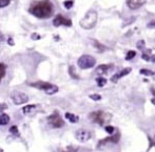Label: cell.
I'll return each instance as SVG.
<instances>
[{
  "label": "cell",
  "instance_id": "6da1fadb",
  "mask_svg": "<svg viewBox=\"0 0 155 152\" xmlns=\"http://www.w3.org/2000/svg\"><path fill=\"white\" fill-rule=\"evenodd\" d=\"M29 13L39 19H47L54 13V5L50 0H39L32 3Z\"/></svg>",
  "mask_w": 155,
  "mask_h": 152
},
{
  "label": "cell",
  "instance_id": "7a4b0ae2",
  "mask_svg": "<svg viewBox=\"0 0 155 152\" xmlns=\"http://www.w3.org/2000/svg\"><path fill=\"white\" fill-rule=\"evenodd\" d=\"M97 19H98V15L94 10H91L88 13L85 14V16L80 20V26L85 29H91L96 25Z\"/></svg>",
  "mask_w": 155,
  "mask_h": 152
},
{
  "label": "cell",
  "instance_id": "3957f363",
  "mask_svg": "<svg viewBox=\"0 0 155 152\" xmlns=\"http://www.w3.org/2000/svg\"><path fill=\"white\" fill-rule=\"evenodd\" d=\"M30 86L35 87V88L39 89V90H43L49 95H55V93H58V90H59L58 86L49 83V82H43V81H38V82H35V83H30Z\"/></svg>",
  "mask_w": 155,
  "mask_h": 152
},
{
  "label": "cell",
  "instance_id": "277c9868",
  "mask_svg": "<svg viewBox=\"0 0 155 152\" xmlns=\"http://www.w3.org/2000/svg\"><path fill=\"white\" fill-rule=\"evenodd\" d=\"M112 117V115L108 112H105V111H93L89 115V119L93 122V123H96L98 125H103L106 124L107 122H109Z\"/></svg>",
  "mask_w": 155,
  "mask_h": 152
},
{
  "label": "cell",
  "instance_id": "5b68a950",
  "mask_svg": "<svg viewBox=\"0 0 155 152\" xmlns=\"http://www.w3.org/2000/svg\"><path fill=\"white\" fill-rule=\"evenodd\" d=\"M77 64L81 69H89L94 67V65L96 64V59L90 55H82L78 59Z\"/></svg>",
  "mask_w": 155,
  "mask_h": 152
},
{
  "label": "cell",
  "instance_id": "8992f818",
  "mask_svg": "<svg viewBox=\"0 0 155 152\" xmlns=\"http://www.w3.org/2000/svg\"><path fill=\"white\" fill-rule=\"evenodd\" d=\"M47 123L53 128H60L65 125V121H63L62 117H60L58 111H54L51 115L47 117Z\"/></svg>",
  "mask_w": 155,
  "mask_h": 152
},
{
  "label": "cell",
  "instance_id": "52a82bcc",
  "mask_svg": "<svg viewBox=\"0 0 155 152\" xmlns=\"http://www.w3.org/2000/svg\"><path fill=\"white\" fill-rule=\"evenodd\" d=\"M11 99L15 105H21V104H25L29 101V97L25 95L24 93L19 90H13L11 93Z\"/></svg>",
  "mask_w": 155,
  "mask_h": 152
},
{
  "label": "cell",
  "instance_id": "ba28073f",
  "mask_svg": "<svg viewBox=\"0 0 155 152\" xmlns=\"http://www.w3.org/2000/svg\"><path fill=\"white\" fill-rule=\"evenodd\" d=\"M53 24L54 26H60V25H65V26H71L72 25V21L70 19H67V18H65L62 15L58 14L56 17L54 18L53 20Z\"/></svg>",
  "mask_w": 155,
  "mask_h": 152
},
{
  "label": "cell",
  "instance_id": "9c48e42d",
  "mask_svg": "<svg viewBox=\"0 0 155 152\" xmlns=\"http://www.w3.org/2000/svg\"><path fill=\"white\" fill-rule=\"evenodd\" d=\"M75 135H76V139L78 140L79 142H81V143H85V142L89 141V140L91 139V133L85 129L77 130Z\"/></svg>",
  "mask_w": 155,
  "mask_h": 152
},
{
  "label": "cell",
  "instance_id": "30bf717a",
  "mask_svg": "<svg viewBox=\"0 0 155 152\" xmlns=\"http://www.w3.org/2000/svg\"><path fill=\"white\" fill-rule=\"evenodd\" d=\"M146 2L147 0H127V5L131 10H137L142 7Z\"/></svg>",
  "mask_w": 155,
  "mask_h": 152
},
{
  "label": "cell",
  "instance_id": "8fae6325",
  "mask_svg": "<svg viewBox=\"0 0 155 152\" xmlns=\"http://www.w3.org/2000/svg\"><path fill=\"white\" fill-rule=\"evenodd\" d=\"M111 68H112V64H102V65H99L97 67L96 70H95V73L98 76H102L108 73Z\"/></svg>",
  "mask_w": 155,
  "mask_h": 152
},
{
  "label": "cell",
  "instance_id": "7c38bea8",
  "mask_svg": "<svg viewBox=\"0 0 155 152\" xmlns=\"http://www.w3.org/2000/svg\"><path fill=\"white\" fill-rule=\"evenodd\" d=\"M131 70H132V69H131L130 67H127V68H124L122 71H119L118 73H116V75L113 76V77L111 78V81L114 82V83H115V82L118 81V80L120 79V78H122V77H125V76L129 75V73H131Z\"/></svg>",
  "mask_w": 155,
  "mask_h": 152
},
{
  "label": "cell",
  "instance_id": "4fadbf2b",
  "mask_svg": "<svg viewBox=\"0 0 155 152\" xmlns=\"http://www.w3.org/2000/svg\"><path fill=\"white\" fill-rule=\"evenodd\" d=\"M36 108H37V105H35V104H30V105H27L22 108V112L24 113V115H31V113H33L34 111L36 110Z\"/></svg>",
  "mask_w": 155,
  "mask_h": 152
},
{
  "label": "cell",
  "instance_id": "5bb4252c",
  "mask_svg": "<svg viewBox=\"0 0 155 152\" xmlns=\"http://www.w3.org/2000/svg\"><path fill=\"white\" fill-rule=\"evenodd\" d=\"M65 119H67V121H70L71 123H77V122L79 121V117H77L76 115H73V113L71 112L65 113Z\"/></svg>",
  "mask_w": 155,
  "mask_h": 152
},
{
  "label": "cell",
  "instance_id": "9a60e30c",
  "mask_svg": "<svg viewBox=\"0 0 155 152\" xmlns=\"http://www.w3.org/2000/svg\"><path fill=\"white\" fill-rule=\"evenodd\" d=\"M9 122H10V115H7V113H1V115H0V125L1 126L7 125Z\"/></svg>",
  "mask_w": 155,
  "mask_h": 152
},
{
  "label": "cell",
  "instance_id": "2e32d148",
  "mask_svg": "<svg viewBox=\"0 0 155 152\" xmlns=\"http://www.w3.org/2000/svg\"><path fill=\"white\" fill-rule=\"evenodd\" d=\"M93 45H94V47L99 51V53H102V51H105L107 48L105 45H102L101 43H99V42L96 41V40H93Z\"/></svg>",
  "mask_w": 155,
  "mask_h": 152
},
{
  "label": "cell",
  "instance_id": "e0dca14e",
  "mask_svg": "<svg viewBox=\"0 0 155 152\" xmlns=\"http://www.w3.org/2000/svg\"><path fill=\"white\" fill-rule=\"evenodd\" d=\"M78 151V147H75V146H67L65 149H59L57 152H77Z\"/></svg>",
  "mask_w": 155,
  "mask_h": 152
},
{
  "label": "cell",
  "instance_id": "ac0fdd59",
  "mask_svg": "<svg viewBox=\"0 0 155 152\" xmlns=\"http://www.w3.org/2000/svg\"><path fill=\"white\" fill-rule=\"evenodd\" d=\"M5 73H7V66H5V64L0 63V82L4 78Z\"/></svg>",
  "mask_w": 155,
  "mask_h": 152
},
{
  "label": "cell",
  "instance_id": "d6986e66",
  "mask_svg": "<svg viewBox=\"0 0 155 152\" xmlns=\"http://www.w3.org/2000/svg\"><path fill=\"white\" fill-rule=\"evenodd\" d=\"M96 82H97V85H98L99 87H103V86L107 84V79H105V78H102V77H99L96 79Z\"/></svg>",
  "mask_w": 155,
  "mask_h": 152
},
{
  "label": "cell",
  "instance_id": "ffe728a7",
  "mask_svg": "<svg viewBox=\"0 0 155 152\" xmlns=\"http://www.w3.org/2000/svg\"><path fill=\"white\" fill-rule=\"evenodd\" d=\"M69 73H70V76L73 78V79H79V77L76 75V73H75L74 66H70V68H69Z\"/></svg>",
  "mask_w": 155,
  "mask_h": 152
},
{
  "label": "cell",
  "instance_id": "44dd1931",
  "mask_svg": "<svg viewBox=\"0 0 155 152\" xmlns=\"http://www.w3.org/2000/svg\"><path fill=\"white\" fill-rule=\"evenodd\" d=\"M73 4H74V1H73V0H67V1L63 2V5H65V7L67 10H70L71 7H73Z\"/></svg>",
  "mask_w": 155,
  "mask_h": 152
},
{
  "label": "cell",
  "instance_id": "7402d4cb",
  "mask_svg": "<svg viewBox=\"0 0 155 152\" xmlns=\"http://www.w3.org/2000/svg\"><path fill=\"white\" fill-rule=\"evenodd\" d=\"M142 75H145V76H154L155 77V73H153V71H151V70H149V69H140V71H139Z\"/></svg>",
  "mask_w": 155,
  "mask_h": 152
},
{
  "label": "cell",
  "instance_id": "603a6c76",
  "mask_svg": "<svg viewBox=\"0 0 155 152\" xmlns=\"http://www.w3.org/2000/svg\"><path fill=\"white\" fill-rule=\"evenodd\" d=\"M136 56V51H128V54H127V56H126V60H131V59H133V58Z\"/></svg>",
  "mask_w": 155,
  "mask_h": 152
},
{
  "label": "cell",
  "instance_id": "cb8c5ba5",
  "mask_svg": "<svg viewBox=\"0 0 155 152\" xmlns=\"http://www.w3.org/2000/svg\"><path fill=\"white\" fill-rule=\"evenodd\" d=\"M10 132H11L12 134H14V135H19V131H18L17 126H12V127L10 128Z\"/></svg>",
  "mask_w": 155,
  "mask_h": 152
},
{
  "label": "cell",
  "instance_id": "d4e9b609",
  "mask_svg": "<svg viewBox=\"0 0 155 152\" xmlns=\"http://www.w3.org/2000/svg\"><path fill=\"white\" fill-rule=\"evenodd\" d=\"M12 0H0V7H7Z\"/></svg>",
  "mask_w": 155,
  "mask_h": 152
},
{
  "label": "cell",
  "instance_id": "484cf974",
  "mask_svg": "<svg viewBox=\"0 0 155 152\" xmlns=\"http://www.w3.org/2000/svg\"><path fill=\"white\" fill-rule=\"evenodd\" d=\"M90 99L94 100V101H99V100L101 99V95H96V93H94V95H90Z\"/></svg>",
  "mask_w": 155,
  "mask_h": 152
},
{
  "label": "cell",
  "instance_id": "4316f807",
  "mask_svg": "<svg viewBox=\"0 0 155 152\" xmlns=\"http://www.w3.org/2000/svg\"><path fill=\"white\" fill-rule=\"evenodd\" d=\"M106 131L108 133H110V134H112V133L115 131V128L113 127V126H107V127H106Z\"/></svg>",
  "mask_w": 155,
  "mask_h": 152
},
{
  "label": "cell",
  "instance_id": "83f0119b",
  "mask_svg": "<svg viewBox=\"0 0 155 152\" xmlns=\"http://www.w3.org/2000/svg\"><path fill=\"white\" fill-rule=\"evenodd\" d=\"M7 109V105L5 103H0V113Z\"/></svg>",
  "mask_w": 155,
  "mask_h": 152
},
{
  "label": "cell",
  "instance_id": "f1b7e54d",
  "mask_svg": "<svg viewBox=\"0 0 155 152\" xmlns=\"http://www.w3.org/2000/svg\"><path fill=\"white\" fill-rule=\"evenodd\" d=\"M144 45H145V41L144 40H140L139 42H138V43H137V47H138V48H144Z\"/></svg>",
  "mask_w": 155,
  "mask_h": 152
},
{
  "label": "cell",
  "instance_id": "f546056e",
  "mask_svg": "<svg viewBox=\"0 0 155 152\" xmlns=\"http://www.w3.org/2000/svg\"><path fill=\"white\" fill-rule=\"evenodd\" d=\"M147 26L150 27V29H155V21H151V22L149 23Z\"/></svg>",
  "mask_w": 155,
  "mask_h": 152
},
{
  "label": "cell",
  "instance_id": "4dcf8cb0",
  "mask_svg": "<svg viewBox=\"0 0 155 152\" xmlns=\"http://www.w3.org/2000/svg\"><path fill=\"white\" fill-rule=\"evenodd\" d=\"M142 59L146 60V61H150V57H149L147 54H144V55H142Z\"/></svg>",
  "mask_w": 155,
  "mask_h": 152
},
{
  "label": "cell",
  "instance_id": "1f68e13d",
  "mask_svg": "<svg viewBox=\"0 0 155 152\" xmlns=\"http://www.w3.org/2000/svg\"><path fill=\"white\" fill-rule=\"evenodd\" d=\"M32 39H40V36L37 35V34H33L32 35Z\"/></svg>",
  "mask_w": 155,
  "mask_h": 152
},
{
  "label": "cell",
  "instance_id": "d6a6232c",
  "mask_svg": "<svg viewBox=\"0 0 155 152\" xmlns=\"http://www.w3.org/2000/svg\"><path fill=\"white\" fill-rule=\"evenodd\" d=\"M7 43H9V44H11V45H14V42H13V39H12V38H10L9 40H7Z\"/></svg>",
  "mask_w": 155,
  "mask_h": 152
},
{
  "label": "cell",
  "instance_id": "836d02e7",
  "mask_svg": "<svg viewBox=\"0 0 155 152\" xmlns=\"http://www.w3.org/2000/svg\"><path fill=\"white\" fill-rule=\"evenodd\" d=\"M150 61H152L153 63H155V56H152V57H150Z\"/></svg>",
  "mask_w": 155,
  "mask_h": 152
},
{
  "label": "cell",
  "instance_id": "e575fe53",
  "mask_svg": "<svg viewBox=\"0 0 155 152\" xmlns=\"http://www.w3.org/2000/svg\"><path fill=\"white\" fill-rule=\"evenodd\" d=\"M151 91H152L153 95L155 97V87H152V88H151Z\"/></svg>",
  "mask_w": 155,
  "mask_h": 152
},
{
  "label": "cell",
  "instance_id": "d590c367",
  "mask_svg": "<svg viewBox=\"0 0 155 152\" xmlns=\"http://www.w3.org/2000/svg\"><path fill=\"white\" fill-rule=\"evenodd\" d=\"M152 144H153V145H155V135H154V137H153V141H152Z\"/></svg>",
  "mask_w": 155,
  "mask_h": 152
},
{
  "label": "cell",
  "instance_id": "8d00e7d4",
  "mask_svg": "<svg viewBox=\"0 0 155 152\" xmlns=\"http://www.w3.org/2000/svg\"><path fill=\"white\" fill-rule=\"evenodd\" d=\"M1 38H2V36H1V34H0V41H1Z\"/></svg>",
  "mask_w": 155,
  "mask_h": 152
}]
</instances>
